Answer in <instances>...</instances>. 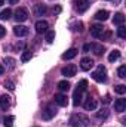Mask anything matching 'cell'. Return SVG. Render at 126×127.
<instances>
[{
  "label": "cell",
  "instance_id": "cell-12",
  "mask_svg": "<svg viewBox=\"0 0 126 127\" xmlns=\"http://www.w3.org/2000/svg\"><path fill=\"white\" fill-rule=\"evenodd\" d=\"M114 109L117 112H123L126 109V99H117L114 102Z\"/></svg>",
  "mask_w": 126,
  "mask_h": 127
},
{
  "label": "cell",
  "instance_id": "cell-14",
  "mask_svg": "<svg viewBox=\"0 0 126 127\" xmlns=\"http://www.w3.org/2000/svg\"><path fill=\"white\" fill-rule=\"evenodd\" d=\"M95 108H96V100L92 99L91 96H88V99H86V102H85V109H86V111H94Z\"/></svg>",
  "mask_w": 126,
  "mask_h": 127
},
{
  "label": "cell",
  "instance_id": "cell-6",
  "mask_svg": "<svg viewBox=\"0 0 126 127\" xmlns=\"http://www.w3.org/2000/svg\"><path fill=\"white\" fill-rule=\"evenodd\" d=\"M74 7H76V10L77 12H85V10H88V7H89V1L88 0H74Z\"/></svg>",
  "mask_w": 126,
  "mask_h": 127
},
{
  "label": "cell",
  "instance_id": "cell-4",
  "mask_svg": "<svg viewBox=\"0 0 126 127\" xmlns=\"http://www.w3.org/2000/svg\"><path fill=\"white\" fill-rule=\"evenodd\" d=\"M15 19H16L18 22L27 21V19H28V10H27L25 7H18V9L15 10Z\"/></svg>",
  "mask_w": 126,
  "mask_h": 127
},
{
  "label": "cell",
  "instance_id": "cell-19",
  "mask_svg": "<svg viewBox=\"0 0 126 127\" xmlns=\"http://www.w3.org/2000/svg\"><path fill=\"white\" fill-rule=\"evenodd\" d=\"M82 93H83V92H80V90L76 89V92H74V95H73V103H74L76 106L82 103Z\"/></svg>",
  "mask_w": 126,
  "mask_h": 127
},
{
  "label": "cell",
  "instance_id": "cell-35",
  "mask_svg": "<svg viewBox=\"0 0 126 127\" xmlns=\"http://www.w3.org/2000/svg\"><path fill=\"white\" fill-rule=\"evenodd\" d=\"M4 86H6V89H9V90H13V89H15V84H13L12 81H4Z\"/></svg>",
  "mask_w": 126,
  "mask_h": 127
},
{
  "label": "cell",
  "instance_id": "cell-2",
  "mask_svg": "<svg viewBox=\"0 0 126 127\" xmlns=\"http://www.w3.org/2000/svg\"><path fill=\"white\" fill-rule=\"evenodd\" d=\"M92 78L98 83H104L107 80V69L104 65H98V68L92 72Z\"/></svg>",
  "mask_w": 126,
  "mask_h": 127
},
{
  "label": "cell",
  "instance_id": "cell-5",
  "mask_svg": "<svg viewBox=\"0 0 126 127\" xmlns=\"http://www.w3.org/2000/svg\"><path fill=\"white\" fill-rule=\"evenodd\" d=\"M76 72H77V66H76V65H73V64H70V65L64 66L63 69H61V74H63L64 77H74V75H76Z\"/></svg>",
  "mask_w": 126,
  "mask_h": 127
},
{
  "label": "cell",
  "instance_id": "cell-29",
  "mask_svg": "<svg viewBox=\"0 0 126 127\" xmlns=\"http://www.w3.org/2000/svg\"><path fill=\"white\" fill-rule=\"evenodd\" d=\"M30 59H31V52H28V50L22 52V55H21V61H22V62H27V61H30Z\"/></svg>",
  "mask_w": 126,
  "mask_h": 127
},
{
  "label": "cell",
  "instance_id": "cell-41",
  "mask_svg": "<svg viewBox=\"0 0 126 127\" xmlns=\"http://www.w3.org/2000/svg\"><path fill=\"white\" fill-rule=\"evenodd\" d=\"M4 4V0H0V6H3Z\"/></svg>",
  "mask_w": 126,
  "mask_h": 127
},
{
  "label": "cell",
  "instance_id": "cell-33",
  "mask_svg": "<svg viewBox=\"0 0 126 127\" xmlns=\"http://www.w3.org/2000/svg\"><path fill=\"white\" fill-rule=\"evenodd\" d=\"M96 117H98V118H107V117H108V111H107V109H102V111H99V112L96 114Z\"/></svg>",
  "mask_w": 126,
  "mask_h": 127
},
{
  "label": "cell",
  "instance_id": "cell-32",
  "mask_svg": "<svg viewBox=\"0 0 126 127\" xmlns=\"http://www.w3.org/2000/svg\"><path fill=\"white\" fill-rule=\"evenodd\" d=\"M117 75H119L120 78H125V77H126V66H125V65L119 66V69H117Z\"/></svg>",
  "mask_w": 126,
  "mask_h": 127
},
{
  "label": "cell",
  "instance_id": "cell-26",
  "mask_svg": "<svg viewBox=\"0 0 126 127\" xmlns=\"http://www.w3.org/2000/svg\"><path fill=\"white\" fill-rule=\"evenodd\" d=\"M114 92L119 93V95H123V93H126V86L125 84H117V86L114 87Z\"/></svg>",
  "mask_w": 126,
  "mask_h": 127
},
{
  "label": "cell",
  "instance_id": "cell-20",
  "mask_svg": "<svg viewBox=\"0 0 126 127\" xmlns=\"http://www.w3.org/2000/svg\"><path fill=\"white\" fill-rule=\"evenodd\" d=\"M119 58H120V50H117V49L111 50L110 55H108V61H110V62H114V61H117Z\"/></svg>",
  "mask_w": 126,
  "mask_h": 127
},
{
  "label": "cell",
  "instance_id": "cell-10",
  "mask_svg": "<svg viewBox=\"0 0 126 127\" xmlns=\"http://www.w3.org/2000/svg\"><path fill=\"white\" fill-rule=\"evenodd\" d=\"M13 32H15V35H18V37H24V35L28 34V28L24 27V25H15V27H13Z\"/></svg>",
  "mask_w": 126,
  "mask_h": 127
},
{
  "label": "cell",
  "instance_id": "cell-7",
  "mask_svg": "<svg viewBox=\"0 0 126 127\" xmlns=\"http://www.w3.org/2000/svg\"><path fill=\"white\" fill-rule=\"evenodd\" d=\"M102 32H104V27L101 24H95V25L91 27V35L95 37V38H99Z\"/></svg>",
  "mask_w": 126,
  "mask_h": 127
},
{
  "label": "cell",
  "instance_id": "cell-34",
  "mask_svg": "<svg viewBox=\"0 0 126 127\" xmlns=\"http://www.w3.org/2000/svg\"><path fill=\"white\" fill-rule=\"evenodd\" d=\"M110 37H111V31H107V32H102L101 34V38L102 40H110Z\"/></svg>",
  "mask_w": 126,
  "mask_h": 127
},
{
  "label": "cell",
  "instance_id": "cell-39",
  "mask_svg": "<svg viewBox=\"0 0 126 127\" xmlns=\"http://www.w3.org/2000/svg\"><path fill=\"white\" fill-rule=\"evenodd\" d=\"M1 74H4V66L0 64V75H1Z\"/></svg>",
  "mask_w": 126,
  "mask_h": 127
},
{
  "label": "cell",
  "instance_id": "cell-16",
  "mask_svg": "<svg viewBox=\"0 0 126 127\" xmlns=\"http://www.w3.org/2000/svg\"><path fill=\"white\" fill-rule=\"evenodd\" d=\"M45 13H46V6H45V4L39 3V4L34 6V15H36V16H43Z\"/></svg>",
  "mask_w": 126,
  "mask_h": 127
},
{
  "label": "cell",
  "instance_id": "cell-27",
  "mask_svg": "<svg viewBox=\"0 0 126 127\" xmlns=\"http://www.w3.org/2000/svg\"><path fill=\"white\" fill-rule=\"evenodd\" d=\"M54 38H55V31L48 30V31H46V41H48V43H54Z\"/></svg>",
  "mask_w": 126,
  "mask_h": 127
},
{
  "label": "cell",
  "instance_id": "cell-22",
  "mask_svg": "<svg viewBox=\"0 0 126 127\" xmlns=\"http://www.w3.org/2000/svg\"><path fill=\"white\" fill-rule=\"evenodd\" d=\"M10 16H12V10L10 9H4V10L0 12V19H3V21H7Z\"/></svg>",
  "mask_w": 126,
  "mask_h": 127
},
{
  "label": "cell",
  "instance_id": "cell-9",
  "mask_svg": "<svg viewBox=\"0 0 126 127\" xmlns=\"http://www.w3.org/2000/svg\"><path fill=\"white\" fill-rule=\"evenodd\" d=\"M92 66H94V61H92L91 58H83V59L80 61V68H82L83 71H89Z\"/></svg>",
  "mask_w": 126,
  "mask_h": 127
},
{
  "label": "cell",
  "instance_id": "cell-31",
  "mask_svg": "<svg viewBox=\"0 0 126 127\" xmlns=\"http://www.w3.org/2000/svg\"><path fill=\"white\" fill-rule=\"evenodd\" d=\"M4 64H6L10 69L15 68V59H13V58H7V56H6V58H4Z\"/></svg>",
  "mask_w": 126,
  "mask_h": 127
},
{
  "label": "cell",
  "instance_id": "cell-21",
  "mask_svg": "<svg viewBox=\"0 0 126 127\" xmlns=\"http://www.w3.org/2000/svg\"><path fill=\"white\" fill-rule=\"evenodd\" d=\"M58 89H60L61 92H68V90H70V83H68L67 80L60 81V83H58Z\"/></svg>",
  "mask_w": 126,
  "mask_h": 127
},
{
  "label": "cell",
  "instance_id": "cell-15",
  "mask_svg": "<svg viewBox=\"0 0 126 127\" xmlns=\"http://www.w3.org/2000/svg\"><path fill=\"white\" fill-rule=\"evenodd\" d=\"M76 55H77V49H68L65 53H63V59L64 61H70V59H73V58H76Z\"/></svg>",
  "mask_w": 126,
  "mask_h": 127
},
{
  "label": "cell",
  "instance_id": "cell-11",
  "mask_svg": "<svg viewBox=\"0 0 126 127\" xmlns=\"http://www.w3.org/2000/svg\"><path fill=\"white\" fill-rule=\"evenodd\" d=\"M55 103H58L60 106H67V103H68V97L63 93H58V95H55Z\"/></svg>",
  "mask_w": 126,
  "mask_h": 127
},
{
  "label": "cell",
  "instance_id": "cell-17",
  "mask_svg": "<svg viewBox=\"0 0 126 127\" xmlns=\"http://www.w3.org/2000/svg\"><path fill=\"white\" fill-rule=\"evenodd\" d=\"M95 19H98V21H105V19H108V12H107V10H98V12L95 13Z\"/></svg>",
  "mask_w": 126,
  "mask_h": 127
},
{
  "label": "cell",
  "instance_id": "cell-25",
  "mask_svg": "<svg viewBox=\"0 0 126 127\" xmlns=\"http://www.w3.org/2000/svg\"><path fill=\"white\" fill-rule=\"evenodd\" d=\"M117 35H119L120 38H126V27L125 25H119V28H117Z\"/></svg>",
  "mask_w": 126,
  "mask_h": 127
},
{
  "label": "cell",
  "instance_id": "cell-38",
  "mask_svg": "<svg viewBox=\"0 0 126 127\" xmlns=\"http://www.w3.org/2000/svg\"><path fill=\"white\" fill-rule=\"evenodd\" d=\"M89 49H91V44H85V46H83V50H85V52H88Z\"/></svg>",
  "mask_w": 126,
  "mask_h": 127
},
{
  "label": "cell",
  "instance_id": "cell-37",
  "mask_svg": "<svg viewBox=\"0 0 126 127\" xmlns=\"http://www.w3.org/2000/svg\"><path fill=\"white\" fill-rule=\"evenodd\" d=\"M102 100H104V103H108V102H110V96H108V95H105Z\"/></svg>",
  "mask_w": 126,
  "mask_h": 127
},
{
  "label": "cell",
  "instance_id": "cell-40",
  "mask_svg": "<svg viewBox=\"0 0 126 127\" xmlns=\"http://www.w3.org/2000/svg\"><path fill=\"white\" fill-rule=\"evenodd\" d=\"M9 1H10L12 4H15V3H18V0H9Z\"/></svg>",
  "mask_w": 126,
  "mask_h": 127
},
{
  "label": "cell",
  "instance_id": "cell-28",
  "mask_svg": "<svg viewBox=\"0 0 126 127\" xmlns=\"http://www.w3.org/2000/svg\"><path fill=\"white\" fill-rule=\"evenodd\" d=\"M71 27H73L71 30H73V31H76V32H77V31H79V32L83 31V24H82V22H74Z\"/></svg>",
  "mask_w": 126,
  "mask_h": 127
},
{
  "label": "cell",
  "instance_id": "cell-36",
  "mask_svg": "<svg viewBox=\"0 0 126 127\" xmlns=\"http://www.w3.org/2000/svg\"><path fill=\"white\" fill-rule=\"evenodd\" d=\"M4 34H6V30H4V28H3V27L0 25V38H1V37H3Z\"/></svg>",
  "mask_w": 126,
  "mask_h": 127
},
{
  "label": "cell",
  "instance_id": "cell-18",
  "mask_svg": "<svg viewBox=\"0 0 126 127\" xmlns=\"http://www.w3.org/2000/svg\"><path fill=\"white\" fill-rule=\"evenodd\" d=\"M123 22H125L123 13H116L114 18H113V24H114V25H123Z\"/></svg>",
  "mask_w": 126,
  "mask_h": 127
},
{
  "label": "cell",
  "instance_id": "cell-23",
  "mask_svg": "<svg viewBox=\"0 0 126 127\" xmlns=\"http://www.w3.org/2000/svg\"><path fill=\"white\" fill-rule=\"evenodd\" d=\"M13 120H15L13 115L4 117V118H3V124H4V127H13Z\"/></svg>",
  "mask_w": 126,
  "mask_h": 127
},
{
  "label": "cell",
  "instance_id": "cell-1",
  "mask_svg": "<svg viewBox=\"0 0 126 127\" xmlns=\"http://www.w3.org/2000/svg\"><path fill=\"white\" fill-rule=\"evenodd\" d=\"M70 124L73 127H88L89 126V118L83 114H73L70 118Z\"/></svg>",
  "mask_w": 126,
  "mask_h": 127
},
{
  "label": "cell",
  "instance_id": "cell-3",
  "mask_svg": "<svg viewBox=\"0 0 126 127\" xmlns=\"http://www.w3.org/2000/svg\"><path fill=\"white\" fill-rule=\"evenodd\" d=\"M57 115V108L54 106V105H48L45 109H43V112H42V118L43 120H52L54 117Z\"/></svg>",
  "mask_w": 126,
  "mask_h": 127
},
{
  "label": "cell",
  "instance_id": "cell-30",
  "mask_svg": "<svg viewBox=\"0 0 126 127\" xmlns=\"http://www.w3.org/2000/svg\"><path fill=\"white\" fill-rule=\"evenodd\" d=\"M88 89V81L86 80H82L79 84H77V90H80V92H85Z\"/></svg>",
  "mask_w": 126,
  "mask_h": 127
},
{
  "label": "cell",
  "instance_id": "cell-13",
  "mask_svg": "<svg viewBox=\"0 0 126 127\" xmlns=\"http://www.w3.org/2000/svg\"><path fill=\"white\" fill-rule=\"evenodd\" d=\"M9 106H10V97H9L7 95L0 96V108L6 111V109H7Z\"/></svg>",
  "mask_w": 126,
  "mask_h": 127
},
{
  "label": "cell",
  "instance_id": "cell-8",
  "mask_svg": "<svg viewBox=\"0 0 126 127\" xmlns=\"http://www.w3.org/2000/svg\"><path fill=\"white\" fill-rule=\"evenodd\" d=\"M48 28H49V24H48L46 21H37V22H36V31L39 32V34L46 32Z\"/></svg>",
  "mask_w": 126,
  "mask_h": 127
},
{
  "label": "cell",
  "instance_id": "cell-24",
  "mask_svg": "<svg viewBox=\"0 0 126 127\" xmlns=\"http://www.w3.org/2000/svg\"><path fill=\"white\" fill-rule=\"evenodd\" d=\"M91 49H94L95 55H102L104 53V47L101 44H91Z\"/></svg>",
  "mask_w": 126,
  "mask_h": 127
}]
</instances>
